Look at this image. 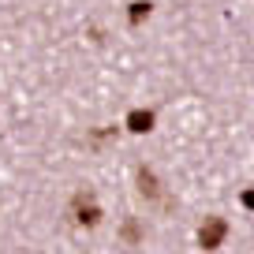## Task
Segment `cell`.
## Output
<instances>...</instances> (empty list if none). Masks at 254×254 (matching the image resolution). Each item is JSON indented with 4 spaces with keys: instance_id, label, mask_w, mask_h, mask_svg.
Instances as JSON below:
<instances>
[{
    "instance_id": "cell-5",
    "label": "cell",
    "mask_w": 254,
    "mask_h": 254,
    "mask_svg": "<svg viewBox=\"0 0 254 254\" xmlns=\"http://www.w3.org/2000/svg\"><path fill=\"white\" fill-rule=\"evenodd\" d=\"M124 239H127L131 247H135L138 239H142V228H138V221H135V217H127V221H124Z\"/></svg>"
},
{
    "instance_id": "cell-3",
    "label": "cell",
    "mask_w": 254,
    "mask_h": 254,
    "mask_svg": "<svg viewBox=\"0 0 254 254\" xmlns=\"http://www.w3.org/2000/svg\"><path fill=\"white\" fill-rule=\"evenodd\" d=\"M224 236H228V221L224 217H206L198 228V247L202 251H217L224 243Z\"/></svg>"
},
{
    "instance_id": "cell-4",
    "label": "cell",
    "mask_w": 254,
    "mask_h": 254,
    "mask_svg": "<svg viewBox=\"0 0 254 254\" xmlns=\"http://www.w3.org/2000/svg\"><path fill=\"white\" fill-rule=\"evenodd\" d=\"M127 131H135V135L153 131V112L150 109H131L127 112Z\"/></svg>"
},
{
    "instance_id": "cell-6",
    "label": "cell",
    "mask_w": 254,
    "mask_h": 254,
    "mask_svg": "<svg viewBox=\"0 0 254 254\" xmlns=\"http://www.w3.org/2000/svg\"><path fill=\"white\" fill-rule=\"evenodd\" d=\"M146 15H150V4H142V0H138V4H131V23H142Z\"/></svg>"
},
{
    "instance_id": "cell-2",
    "label": "cell",
    "mask_w": 254,
    "mask_h": 254,
    "mask_svg": "<svg viewBox=\"0 0 254 254\" xmlns=\"http://www.w3.org/2000/svg\"><path fill=\"white\" fill-rule=\"evenodd\" d=\"M135 180H138V194H142L146 202H157V206L172 209V198H168V194H165V187H161V180H157V172H153V168L138 165Z\"/></svg>"
},
{
    "instance_id": "cell-7",
    "label": "cell",
    "mask_w": 254,
    "mask_h": 254,
    "mask_svg": "<svg viewBox=\"0 0 254 254\" xmlns=\"http://www.w3.org/2000/svg\"><path fill=\"white\" fill-rule=\"evenodd\" d=\"M243 206H247V209H254V190H243Z\"/></svg>"
},
{
    "instance_id": "cell-1",
    "label": "cell",
    "mask_w": 254,
    "mask_h": 254,
    "mask_svg": "<svg viewBox=\"0 0 254 254\" xmlns=\"http://www.w3.org/2000/svg\"><path fill=\"white\" fill-rule=\"evenodd\" d=\"M71 221L82 224V228H94V224L101 221V206H97L94 190H75V198H71Z\"/></svg>"
}]
</instances>
